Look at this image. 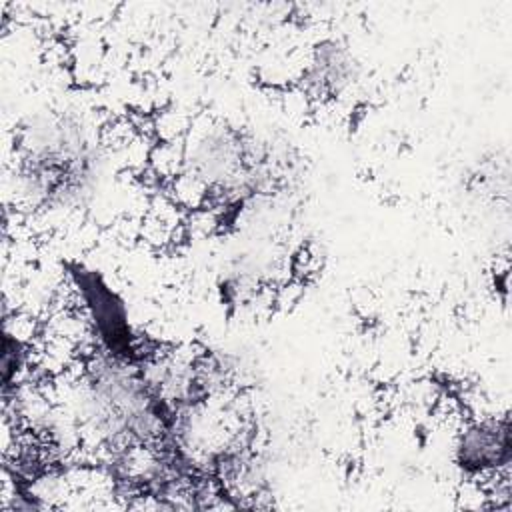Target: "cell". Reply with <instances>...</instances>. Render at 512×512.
<instances>
[{"label":"cell","mask_w":512,"mask_h":512,"mask_svg":"<svg viewBox=\"0 0 512 512\" xmlns=\"http://www.w3.org/2000/svg\"><path fill=\"white\" fill-rule=\"evenodd\" d=\"M508 422H484L470 426L458 444V462L472 472H486L508 464Z\"/></svg>","instance_id":"6da1fadb"},{"label":"cell","mask_w":512,"mask_h":512,"mask_svg":"<svg viewBox=\"0 0 512 512\" xmlns=\"http://www.w3.org/2000/svg\"><path fill=\"white\" fill-rule=\"evenodd\" d=\"M312 68V78L316 84H320L322 90L338 92L352 80V58L344 48H338L336 44L320 48Z\"/></svg>","instance_id":"7a4b0ae2"}]
</instances>
